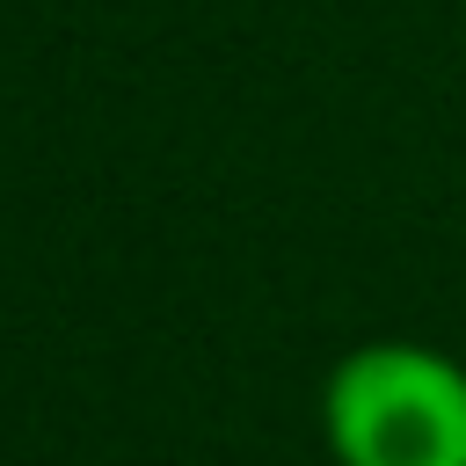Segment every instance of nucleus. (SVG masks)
<instances>
[{
    "label": "nucleus",
    "instance_id": "1",
    "mask_svg": "<svg viewBox=\"0 0 466 466\" xmlns=\"http://www.w3.org/2000/svg\"><path fill=\"white\" fill-rule=\"evenodd\" d=\"M335 466H466V364L430 342H357L320 379Z\"/></svg>",
    "mask_w": 466,
    "mask_h": 466
}]
</instances>
